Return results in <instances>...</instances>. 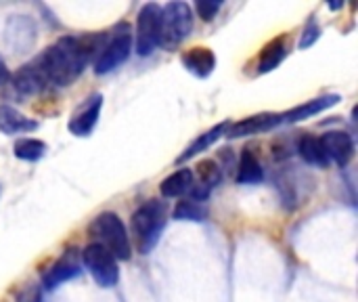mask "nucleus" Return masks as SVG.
Segmentation results:
<instances>
[{
	"label": "nucleus",
	"mask_w": 358,
	"mask_h": 302,
	"mask_svg": "<svg viewBox=\"0 0 358 302\" xmlns=\"http://www.w3.org/2000/svg\"><path fill=\"white\" fill-rule=\"evenodd\" d=\"M193 189V170L191 168H180L176 172H172L170 177H166L159 185V191L164 198H182L187 193H191Z\"/></svg>",
	"instance_id": "nucleus-19"
},
{
	"label": "nucleus",
	"mask_w": 358,
	"mask_h": 302,
	"mask_svg": "<svg viewBox=\"0 0 358 302\" xmlns=\"http://www.w3.org/2000/svg\"><path fill=\"white\" fill-rule=\"evenodd\" d=\"M323 151L329 162H336L340 168L348 166L350 160L355 158V139L344 132V130H329L319 137Z\"/></svg>",
	"instance_id": "nucleus-9"
},
{
	"label": "nucleus",
	"mask_w": 358,
	"mask_h": 302,
	"mask_svg": "<svg viewBox=\"0 0 358 302\" xmlns=\"http://www.w3.org/2000/svg\"><path fill=\"white\" fill-rule=\"evenodd\" d=\"M195 13L191 4L187 2H168L162 6L159 15V44L166 50L176 48L180 42H185L193 29Z\"/></svg>",
	"instance_id": "nucleus-4"
},
{
	"label": "nucleus",
	"mask_w": 358,
	"mask_h": 302,
	"mask_svg": "<svg viewBox=\"0 0 358 302\" xmlns=\"http://www.w3.org/2000/svg\"><path fill=\"white\" fill-rule=\"evenodd\" d=\"M80 275V265H78V259L76 254L69 250L67 254H63L42 277V284L46 290H55L57 286H61L63 282L71 280V277H78Z\"/></svg>",
	"instance_id": "nucleus-15"
},
{
	"label": "nucleus",
	"mask_w": 358,
	"mask_h": 302,
	"mask_svg": "<svg viewBox=\"0 0 358 302\" xmlns=\"http://www.w3.org/2000/svg\"><path fill=\"white\" fill-rule=\"evenodd\" d=\"M15 158L23 162H38L46 156L48 145L40 139H19L13 147Z\"/></svg>",
	"instance_id": "nucleus-23"
},
{
	"label": "nucleus",
	"mask_w": 358,
	"mask_h": 302,
	"mask_svg": "<svg viewBox=\"0 0 358 302\" xmlns=\"http://www.w3.org/2000/svg\"><path fill=\"white\" fill-rule=\"evenodd\" d=\"M10 86L15 88V92H17L19 97L38 95V92H42L44 88H48L46 82H44V78H42V74H40V69H38V65L34 63V59H31L29 63L21 65V67L10 76Z\"/></svg>",
	"instance_id": "nucleus-11"
},
{
	"label": "nucleus",
	"mask_w": 358,
	"mask_h": 302,
	"mask_svg": "<svg viewBox=\"0 0 358 302\" xmlns=\"http://www.w3.org/2000/svg\"><path fill=\"white\" fill-rule=\"evenodd\" d=\"M298 153L302 156V160L306 164L321 166V168H327L329 166V160H327V156L323 151V145H321V139L315 137V135H304L298 141Z\"/></svg>",
	"instance_id": "nucleus-22"
},
{
	"label": "nucleus",
	"mask_w": 358,
	"mask_h": 302,
	"mask_svg": "<svg viewBox=\"0 0 358 302\" xmlns=\"http://www.w3.org/2000/svg\"><path fill=\"white\" fill-rule=\"evenodd\" d=\"M88 233L94 238V244L103 246L115 261H130L132 244H130L126 225L115 212H101L90 223Z\"/></svg>",
	"instance_id": "nucleus-3"
},
{
	"label": "nucleus",
	"mask_w": 358,
	"mask_h": 302,
	"mask_svg": "<svg viewBox=\"0 0 358 302\" xmlns=\"http://www.w3.org/2000/svg\"><path fill=\"white\" fill-rule=\"evenodd\" d=\"M82 263L101 288H113L120 282L117 261L99 244H90L82 252Z\"/></svg>",
	"instance_id": "nucleus-6"
},
{
	"label": "nucleus",
	"mask_w": 358,
	"mask_h": 302,
	"mask_svg": "<svg viewBox=\"0 0 358 302\" xmlns=\"http://www.w3.org/2000/svg\"><path fill=\"white\" fill-rule=\"evenodd\" d=\"M206 217H208L206 208H203L199 202H195V200H182V202H178V206L174 208V219H176V221L201 223V221H206Z\"/></svg>",
	"instance_id": "nucleus-24"
},
{
	"label": "nucleus",
	"mask_w": 358,
	"mask_h": 302,
	"mask_svg": "<svg viewBox=\"0 0 358 302\" xmlns=\"http://www.w3.org/2000/svg\"><path fill=\"white\" fill-rule=\"evenodd\" d=\"M321 36V27L317 25V21L313 19L308 25H306V29H304V34H302V40H300V48H306V46H313V42L317 40Z\"/></svg>",
	"instance_id": "nucleus-26"
},
{
	"label": "nucleus",
	"mask_w": 358,
	"mask_h": 302,
	"mask_svg": "<svg viewBox=\"0 0 358 302\" xmlns=\"http://www.w3.org/2000/svg\"><path fill=\"white\" fill-rule=\"evenodd\" d=\"M275 126H279V114H258V116H250V118H245V120H241L237 124H231L227 137L229 139L250 137V135L273 130Z\"/></svg>",
	"instance_id": "nucleus-14"
},
{
	"label": "nucleus",
	"mask_w": 358,
	"mask_h": 302,
	"mask_svg": "<svg viewBox=\"0 0 358 302\" xmlns=\"http://www.w3.org/2000/svg\"><path fill=\"white\" fill-rule=\"evenodd\" d=\"M38 126H40V122L23 116L13 105H6V103L0 105V132H4V135H21V132L27 135V132L38 130Z\"/></svg>",
	"instance_id": "nucleus-16"
},
{
	"label": "nucleus",
	"mask_w": 358,
	"mask_h": 302,
	"mask_svg": "<svg viewBox=\"0 0 358 302\" xmlns=\"http://www.w3.org/2000/svg\"><path fill=\"white\" fill-rule=\"evenodd\" d=\"M180 61L187 67V71H191L197 78L212 76V71L216 67V55L212 53V48H206V46H195V48L187 50L180 57Z\"/></svg>",
	"instance_id": "nucleus-17"
},
{
	"label": "nucleus",
	"mask_w": 358,
	"mask_h": 302,
	"mask_svg": "<svg viewBox=\"0 0 358 302\" xmlns=\"http://www.w3.org/2000/svg\"><path fill=\"white\" fill-rule=\"evenodd\" d=\"M159 15H162V6L155 2H147L141 6L138 19H136V40H134V48L138 57H149L157 48Z\"/></svg>",
	"instance_id": "nucleus-7"
},
{
	"label": "nucleus",
	"mask_w": 358,
	"mask_h": 302,
	"mask_svg": "<svg viewBox=\"0 0 358 302\" xmlns=\"http://www.w3.org/2000/svg\"><path fill=\"white\" fill-rule=\"evenodd\" d=\"M101 109H103V95L101 92L84 99V103H80L76 107V111L71 114V118L67 122V130L80 139L90 137V132L94 130V126L101 118Z\"/></svg>",
	"instance_id": "nucleus-8"
},
{
	"label": "nucleus",
	"mask_w": 358,
	"mask_h": 302,
	"mask_svg": "<svg viewBox=\"0 0 358 302\" xmlns=\"http://www.w3.org/2000/svg\"><path fill=\"white\" fill-rule=\"evenodd\" d=\"M229 128H231V122H220V124L212 126L210 130H206L203 135H199V137H197V139L178 156V162H187V160L199 156L201 151H208L220 137H224V135L229 132Z\"/></svg>",
	"instance_id": "nucleus-18"
},
{
	"label": "nucleus",
	"mask_w": 358,
	"mask_h": 302,
	"mask_svg": "<svg viewBox=\"0 0 358 302\" xmlns=\"http://www.w3.org/2000/svg\"><path fill=\"white\" fill-rule=\"evenodd\" d=\"M338 101H342L340 95H325V97H319V99H313V101H306L285 114H279V124H296V122H302L306 118H313L329 107H334Z\"/></svg>",
	"instance_id": "nucleus-12"
},
{
	"label": "nucleus",
	"mask_w": 358,
	"mask_h": 302,
	"mask_svg": "<svg viewBox=\"0 0 358 302\" xmlns=\"http://www.w3.org/2000/svg\"><path fill=\"white\" fill-rule=\"evenodd\" d=\"M220 6H222V2H212V0H201V2H195V11L199 13V17L201 19H206V21H212L214 17H216V13L220 11Z\"/></svg>",
	"instance_id": "nucleus-25"
},
{
	"label": "nucleus",
	"mask_w": 358,
	"mask_h": 302,
	"mask_svg": "<svg viewBox=\"0 0 358 302\" xmlns=\"http://www.w3.org/2000/svg\"><path fill=\"white\" fill-rule=\"evenodd\" d=\"M107 34H82L63 36L50 46H46L34 63L38 65L46 86H69L86 69L90 59L103 48Z\"/></svg>",
	"instance_id": "nucleus-1"
},
{
	"label": "nucleus",
	"mask_w": 358,
	"mask_h": 302,
	"mask_svg": "<svg viewBox=\"0 0 358 302\" xmlns=\"http://www.w3.org/2000/svg\"><path fill=\"white\" fill-rule=\"evenodd\" d=\"M10 80V74H8V67H6V63H4V59L0 57V86L2 84H6Z\"/></svg>",
	"instance_id": "nucleus-27"
},
{
	"label": "nucleus",
	"mask_w": 358,
	"mask_h": 302,
	"mask_svg": "<svg viewBox=\"0 0 358 302\" xmlns=\"http://www.w3.org/2000/svg\"><path fill=\"white\" fill-rule=\"evenodd\" d=\"M264 179V170L260 166V160L256 158V153L248 147L241 151L239 158V166H237V183L239 185H254L260 183Z\"/></svg>",
	"instance_id": "nucleus-20"
},
{
	"label": "nucleus",
	"mask_w": 358,
	"mask_h": 302,
	"mask_svg": "<svg viewBox=\"0 0 358 302\" xmlns=\"http://www.w3.org/2000/svg\"><path fill=\"white\" fill-rule=\"evenodd\" d=\"M285 57H287V44H285V38H277V40L268 42V44L264 46V50L260 53L258 74H268V71L277 69Z\"/></svg>",
	"instance_id": "nucleus-21"
},
{
	"label": "nucleus",
	"mask_w": 358,
	"mask_h": 302,
	"mask_svg": "<svg viewBox=\"0 0 358 302\" xmlns=\"http://www.w3.org/2000/svg\"><path fill=\"white\" fill-rule=\"evenodd\" d=\"M27 40H36V25L27 15H15L8 25H6V36L4 42H8L15 53H23L31 44Z\"/></svg>",
	"instance_id": "nucleus-13"
},
{
	"label": "nucleus",
	"mask_w": 358,
	"mask_h": 302,
	"mask_svg": "<svg viewBox=\"0 0 358 302\" xmlns=\"http://www.w3.org/2000/svg\"><path fill=\"white\" fill-rule=\"evenodd\" d=\"M222 181V170L214 160H203L197 164V170L193 172V189H191V200L203 202L210 198L214 187Z\"/></svg>",
	"instance_id": "nucleus-10"
},
{
	"label": "nucleus",
	"mask_w": 358,
	"mask_h": 302,
	"mask_svg": "<svg viewBox=\"0 0 358 302\" xmlns=\"http://www.w3.org/2000/svg\"><path fill=\"white\" fill-rule=\"evenodd\" d=\"M166 221H168V206L162 200H147L143 206L134 210L130 219V229L141 254H149L155 248L166 227Z\"/></svg>",
	"instance_id": "nucleus-2"
},
{
	"label": "nucleus",
	"mask_w": 358,
	"mask_h": 302,
	"mask_svg": "<svg viewBox=\"0 0 358 302\" xmlns=\"http://www.w3.org/2000/svg\"><path fill=\"white\" fill-rule=\"evenodd\" d=\"M130 50H132V29L128 23H117L94 61V74L105 76L117 69L122 63L128 61Z\"/></svg>",
	"instance_id": "nucleus-5"
}]
</instances>
